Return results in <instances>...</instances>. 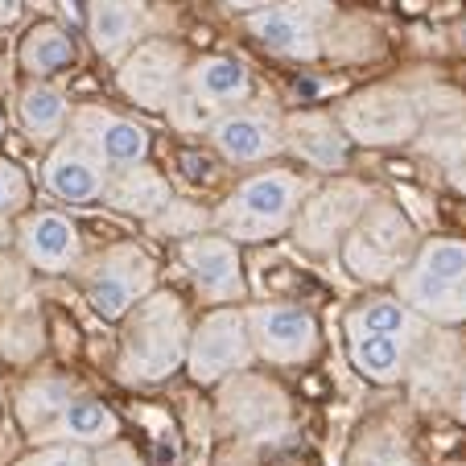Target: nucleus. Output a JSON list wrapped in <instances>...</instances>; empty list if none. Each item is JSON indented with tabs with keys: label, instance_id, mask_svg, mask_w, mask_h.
I'll use <instances>...</instances> for the list:
<instances>
[{
	"label": "nucleus",
	"instance_id": "1",
	"mask_svg": "<svg viewBox=\"0 0 466 466\" xmlns=\"http://www.w3.org/2000/svg\"><path fill=\"white\" fill-rule=\"evenodd\" d=\"M190 314L182 298L153 289L128 309L120 330V376L128 384H161L177 368H186L190 351Z\"/></svg>",
	"mask_w": 466,
	"mask_h": 466
},
{
	"label": "nucleus",
	"instance_id": "2",
	"mask_svg": "<svg viewBox=\"0 0 466 466\" xmlns=\"http://www.w3.org/2000/svg\"><path fill=\"white\" fill-rule=\"evenodd\" d=\"M306 194L309 186L293 169H260L223 198L211 223L236 244H260V239H273L293 228Z\"/></svg>",
	"mask_w": 466,
	"mask_h": 466
},
{
	"label": "nucleus",
	"instance_id": "3",
	"mask_svg": "<svg viewBox=\"0 0 466 466\" xmlns=\"http://www.w3.org/2000/svg\"><path fill=\"white\" fill-rule=\"evenodd\" d=\"M396 298L425 322H466V239H425L396 277Z\"/></svg>",
	"mask_w": 466,
	"mask_h": 466
},
{
	"label": "nucleus",
	"instance_id": "4",
	"mask_svg": "<svg viewBox=\"0 0 466 466\" xmlns=\"http://www.w3.org/2000/svg\"><path fill=\"white\" fill-rule=\"evenodd\" d=\"M413 252H417L413 223L400 215V207L384 203V198H371V207L360 215V223L343 239V264L360 281L371 285L396 281L400 268L413 260Z\"/></svg>",
	"mask_w": 466,
	"mask_h": 466
},
{
	"label": "nucleus",
	"instance_id": "5",
	"mask_svg": "<svg viewBox=\"0 0 466 466\" xmlns=\"http://www.w3.org/2000/svg\"><path fill=\"white\" fill-rule=\"evenodd\" d=\"M339 5L335 0H277L260 13H248V34L289 62H318L335 34Z\"/></svg>",
	"mask_w": 466,
	"mask_h": 466
},
{
	"label": "nucleus",
	"instance_id": "6",
	"mask_svg": "<svg viewBox=\"0 0 466 466\" xmlns=\"http://www.w3.org/2000/svg\"><path fill=\"white\" fill-rule=\"evenodd\" d=\"M186 71H190V58H186L182 42L145 37V42H137L120 58V66H116V87L137 107H145V112H169L177 91L186 87Z\"/></svg>",
	"mask_w": 466,
	"mask_h": 466
},
{
	"label": "nucleus",
	"instance_id": "7",
	"mask_svg": "<svg viewBox=\"0 0 466 466\" xmlns=\"http://www.w3.org/2000/svg\"><path fill=\"white\" fill-rule=\"evenodd\" d=\"M256 360L252 330H248V309L239 306H215L203 322L194 326L190 351H186V371L194 384H219L236 371H248Z\"/></svg>",
	"mask_w": 466,
	"mask_h": 466
},
{
	"label": "nucleus",
	"instance_id": "8",
	"mask_svg": "<svg viewBox=\"0 0 466 466\" xmlns=\"http://www.w3.org/2000/svg\"><path fill=\"white\" fill-rule=\"evenodd\" d=\"M339 124L351 137V145L368 149H388V145H405L421 132V112L413 96L400 87H368L360 96L343 99Z\"/></svg>",
	"mask_w": 466,
	"mask_h": 466
},
{
	"label": "nucleus",
	"instance_id": "9",
	"mask_svg": "<svg viewBox=\"0 0 466 466\" xmlns=\"http://www.w3.org/2000/svg\"><path fill=\"white\" fill-rule=\"evenodd\" d=\"M368 207H371L368 186L351 182V177H339V182L306 194V203H301L289 231L298 236V244L306 248V252H335Z\"/></svg>",
	"mask_w": 466,
	"mask_h": 466
},
{
	"label": "nucleus",
	"instance_id": "10",
	"mask_svg": "<svg viewBox=\"0 0 466 466\" xmlns=\"http://www.w3.org/2000/svg\"><path fill=\"white\" fill-rule=\"evenodd\" d=\"M153 281H157V268H153L149 256L137 244H116L87 273V301L99 318L124 322L128 309L153 293Z\"/></svg>",
	"mask_w": 466,
	"mask_h": 466
},
{
	"label": "nucleus",
	"instance_id": "11",
	"mask_svg": "<svg viewBox=\"0 0 466 466\" xmlns=\"http://www.w3.org/2000/svg\"><path fill=\"white\" fill-rule=\"evenodd\" d=\"M248 330H252L256 360L277 363V368L309 363L318 355V347H322L314 314L301 306H285V301L248 306Z\"/></svg>",
	"mask_w": 466,
	"mask_h": 466
},
{
	"label": "nucleus",
	"instance_id": "12",
	"mask_svg": "<svg viewBox=\"0 0 466 466\" xmlns=\"http://www.w3.org/2000/svg\"><path fill=\"white\" fill-rule=\"evenodd\" d=\"M211 145L231 166H256L285 153V116L273 104H239L207 128Z\"/></svg>",
	"mask_w": 466,
	"mask_h": 466
},
{
	"label": "nucleus",
	"instance_id": "13",
	"mask_svg": "<svg viewBox=\"0 0 466 466\" xmlns=\"http://www.w3.org/2000/svg\"><path fill=\"white\" fill-rule=\"evenodd\" d=\"M182 264L190 273L194 289L203 293L211 306H236L248 298L244 281V260H239V244L223 231H198L182 244Z\"/></svg>",
	"mask_w": 466,
	"mask_h": 466
},
{
	"label": "nucleus",
	"instance_id": "14",
	"mask_svg": "<svg viewBox=\"0 0 466 466\" xmlns=\"http://www.w3.org/2000/svg\"><path fill=\"white\" fill-rule=\"evenodd\" d=\"M107 177H112V161L87 137H79L71 128L46 153L42 182H46V190L66 198V203H96V198H104Z\"/></svg>",
	"mask_w": 466,
	"mask_h": 466
},
{
	"label": "nucleus",
	"instance_id": "15",
	"mask_svg": "<svg viewBox=\"0 0 466 466\" xmlns=\"http://www.w3.org/2000/svg\"><path fill=\"white\" fill-rule=\"evenodd\" d=\"M285 153L318 174H343L351 166V137L330 112H293L285 116Z\"/></svg>",
	"mask_w": 466,
	"mask_h": 466
},
{
	"label": "nucleus",
	"instance_id": "16",
	"mask_svg": "<svg viewBox=\"0 0 466 466\" xmlns=\"http://www.w3.org/2000/svg\"><path fill=\"white\" fill-rule=\"evenodd\" d=\"M17 244L25 264H34L37 273H71L83 260V236L66 215L58 211H34L21 219Z\"/></svg>",
	"mask_w": 466,
	"mask_h": 466
},
{
	"label": "nucleus",
	"instance_id": "17",
	"mask_svg": "<svg viewBox=\"0 0 466 466\" xmlns=\"http://www.w3.org/2000/svg\"><path fill=\"white\" fill-rule=\"evenodd\" d=\"M71 132L87 137L107 161L112 169L120 166H137V161L149 157V128L120 112H107L99 104H83L71 112Z\"/></svg>",
	"mask_w": 466,
	"mask_h": 466
},
{
	"label": "nucleus",
	"instance_id": "18",
	"mask_svg": "<svg viewBox=\"0 0 466 466\" xmlns=\"http://www.w3.org/2000/svg\"><path fill=\"white\" fill-rule=\"evenodd\" d=\"M219 413L239 433H268L289 421V405H285L281 388L264 384V380L248 376V371H236V380L223 388Z\"/></svg>",
	"mask_w": 466,
	"mask_h": 466
},
{
	"label": "nucleus",
	"instance_id": "19",
	"mask_svg": "<svg viewBox=\"0 0 466 466\" xmlns=\"http://www.w3.org/2000/svg\"><path fill=\"white\" fill-rule=\"evenodd\" d=\"M425 330H368V335H347V351L360 376L371 384H396L409 371L413 347Z\"/></svg>",
	"mask_w": 466,
	"mask_h": 466
},
{
	"label": "nucleus",
	"instance_id": "20",
	"mask_svg": "<svg viewBox=\"0 0 466 466\" xmlns=\"http://www.w3.org/2000/svg\"><path fill=\"white\" fill-rule=\"evenodd\" d=\"M186 87L223 116V112H231V107L248 104L256 83H252V71H248L239 58H231V54H203V58L190 62Z\"/></svg>",
	"mask_w": 466,
	"mask_h": 466
},
{
	"label": "nucleus",
	"instance_id": "21",
	"mask_svg": "<svg viewBox=\"0 0 466 466\" xmlns=\"http://www.w3.org/2000/svg\"><path fill=\"white\" fill-rule=\"evenodd\" d=\"M149 21V0H91L87 5V34L104 58L120 62L137 46Z\"/></svg>",
	"mask_w": 466,
	"mask_h": 466
},
{
	"label": "nucleus",
	"instance_id": "22",
	"mask_svg": "<svg viewBox=\"0 0 466 466\" xmlns=\"http://www.w3.org/2000/svg\"><path fill=\"white\" fill-rule=\"evenodd\" d=\"M104 203L116 207V211H124V215H137V219H157V215L174 203V194H169V182L157 174V169L137 161V166L112 169Z\"/></svg>",
	"mask_w": 466,
	"mask_h": 466
},
{
	"label": "nucleus",
	"instance_id": "23",
	"mask_svg": "<svg viewBox=\"0 0 466 466\" xmlns=\"http://www.w3.org/2000/svg\"><path fill=\"white\" fill-rule=\"evenodd\" d=\"M71 99L62 96L58 87H50L46 79H29L17 91V120L29 132L34 145H58L71 128Z\"/></svg>",
	"mask_w": 466,
	"mask_h": 466
},
{
	"label": "nucleus",
	"instance_id": "24",
	"mask_svg": "<svg viewBox=\"0 0 466 466\" xmlns=\"http://www.w3.org/2000/svg\"><path fill=\"white\" fill-rule=\"evenodd\" d=\"M120 438V421L91 396H75L34 441H75V446H112Z\"/></svg>",
	"mask_w": 466,
	"mask_h": 466
},
{
	"label": "nucleus",
	"instance_id": "25",
	"mask_svg": "<svg viewBox=\"0 0 466 466\" xmlns=\"http://www.w3.org/2000/svg\"><path fill=\"white\" fill-rule=\"evenodd\" d=\"M21 71L29 79H54V75L71 71L79 62V46H75L71 29H62L58 21H37L25 37H21Z\"/></svg>",
	"mask_w": 466,
	"mask_h": 466
},
{
	"label": "nucleus",
	"instance_id": "26",
	"mask_svg": "<svg viewBox=\"0 0 466 466\" xmlns=\"http://www.w3.org/2000/svg\"><path fill=\"white\" fill-rule=\"evenodd\" d=\"M75 396H79V388H75L71 380L37 376V380H29V384L21 388V396H17V421L25 425L29 438H37V433H42L46 425L62 413V409L71 405Z\"/></svg>",
	"mask_w": 466,
	"mask_h": 466
},
{
	"label": "nucleus",
	"instance_id": "27",
	"mask_svg": "<svg viewBox=\"0 0 466 466\" xmlns=\"http://www.w3.org/2000/svg\"><path fill=\"white\" fill-rule=\"evenodd\" d=\"M29 207V177L17 161L0 157V223L21 215Z\"/></svg>",
	"mask_w": 466,
	"mask_h": 466
},
{
	"label": "nucleus",
	"instance_id": "28",
	"mask_svg": "<svg viewBox=\"0 0 466 466\" xmlns=\"http://www.w3.org/2000/svg\"><path fill=\"white\" fill-rule=\"evenodd\" d=\"M17 466H96L91 446H75V441H46L42 450L25 454Z\"/></svg>",
	"mask_w": 466,
	"mask_h": 466
},
{
	"label": "nucleus",
	"instance_id": "29",
	"mask_svg": "<svg viewBox=\"0 0 466 466\" xmlns=\"http://www.w3.org/2000/svg\"><path fill=\"white\" fill-rule=\"evenodd\" d=\"M149 223H153V231H157V236H190V231H203L207 228V215L198 211V207L174 198V203H169L166 211H161L157 219H149Z\"/></svg>",
	"mask_w": 466,
	"mask_h": 466
},
{
	"label": "nucleus",
	"instance_id": "30",
	"mask_svg": "<svg viewBox=\"0 0 466 466\" xmlns=\"http://www.w3.org/2000/svg\"><path fill=\"white\" fill-rule=\"evenodd\" d=\"M96 466H141V458H137V450H128V446H107L104 454L96 458Z\"/></svg>",
	"mask_w": 466,
	"mask_h": 466
},
{
	"label": "nucleus",
	"instance_id": "31",
	"mask_svg": "<svg viewBox=\"0 0 466 466\" xmlns=\"http://www.w3.org/2000/svg\"><path fill=\"white\" fill-rule=\"evenodd\" d=\"M223 5H228L231 13H260V9H268V5H277V0H223Z\"/></svg>",
	"mask_w": 466,
	"mask_h": 466
},
{
	"label": "nucleus",
	"instance_id": "32",
	"mask_svg": "<svg viewBox=\"0 0 466 466\" xmlns=\"http://www.w3.org/2000/svg\"><path fill=\"white\" fill-rule=\"evenodd\" d=\"M21 5L25 0H0V25H13L21 17Z\"/></svg>",
	"mask_w": 466,
	"mask_h": 466
},
{
	"label": "nucleus",
	"instance_id": "33",
	"mask_svg": "<svg viewBox=\"0 0 466 466\" xmlns=\"http://www.w3.org/2000/svg\"><path fill=\"white\" fill-rule=\"evenodd\" d=\"M454 186H458V190H466V169H458V174H454Z\"/></svg>",
	"mask_w": 466,
	"mask_h": 466
},
{
	"label": "nucleus",
	"instance_id": "34",
	"mask_svg": "<svg viewBox=\"0 0 466 466\" xmlns=\"http://www.w3.org/2000/svg\"><path fill=\"white\" fill-rule=\"evenodd\" d=\"M458 46L466 50V25H458Z\"/></svg>",
	"mask_w": 466,
	"mask_h": 466
},
{
	"label": "nucleus",
	"instance_id": "35",
	"mask_svg": "<svg viewBox=\"0 0 466 466\" xmlns=\"http://www.w3.org/2000/svg\"><path fill=\"white\" fill-rule=\"evenodd\" d=\"M0 141H5V116H0Z\"/></svg>",
	"mask_w": 466,
	"mask_h": 466
}]
</instances>
